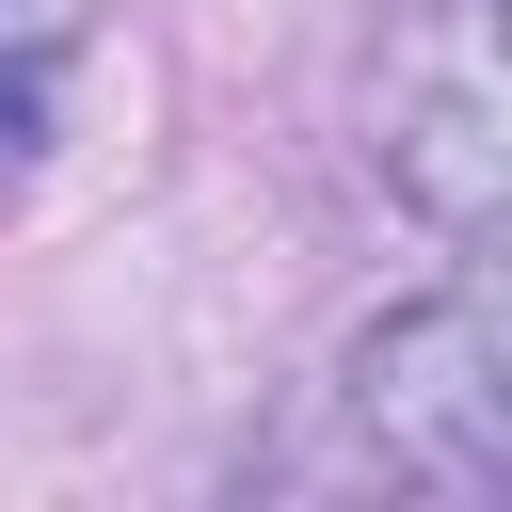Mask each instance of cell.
Masks as SVG:
<instances>
[{"label": "cell", "instance_id": "1", "mask_svg": "<svg viewBox=\"0 0 512 512\" xmlns=\"http://www.w3.org/2000/svg\"><path fill=\"white\" fill-rule=\"evenodd\" d=\"M336 416L384 480L416 496H512V352H496V304L480 288H432V304H384L352 352H336Z\"/></svg>", "mask_w": 512, "mask_h": 512}, {"label": "cell", "instance_id": "2", "mask_svg": "<svg viewBox=\"0 0 512 512\" xmlns=\"http://www.w3.org/2000/svg\"><path fill=\"white\" fill-rule=\"evenodd\" d=\"M368 112H384V176H400L448 240H496V208H512V64H496V0H400Z\"/></svg>", "mask_w": 512, "mask_h": 512}]
</instances>
